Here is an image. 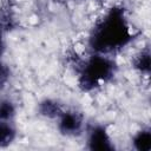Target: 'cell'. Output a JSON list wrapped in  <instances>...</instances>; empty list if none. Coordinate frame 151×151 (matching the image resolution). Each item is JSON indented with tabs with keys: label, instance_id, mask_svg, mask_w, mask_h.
Returning <instances> with one entry per match:
<instances>
[{
	"label": "cell",
	"instance_id": "cell-3",
	"mask_svg": "<svg viewBox=\"0 0 151 151\" xmlns=\"http://www.w3.org/2000/svg\"><path fill=\"white\" fill-rule=\"evenodd\" d=\"M58 130L65 136H76L80 133L84 126L83 116L76 111H61L57 117Z\"/></svg>",
	"mask_w": 151,
	"mask_h": 151
},
{
	"label": "cell",
	"instance_id": "cell-10",
	"mask_svg": "<svg viewBox=\"0 0 151 151\" xmlns=\"http://www.w3.org/2000/svg\"><path fill=\"white\" fill-rule=\"evenodd\" d=\"M8 77H9L8 68H7L6 65H4V64L1 63V60H0V87L6 84Z\"/></svg>",
	"mask_w": 151,
	"mask_h": 151
},
{
	"label": "cell",
	"instance_id": "cell-9",
	"mask_svg": "<svg viewBox=\"0 0 151 151\" xmlns=\"http://www.w3.org/2000/svg\"><path fill=\"white\" fill-rule=\"evenodd\" d=\"M61 111L63 110H60L58 104L52 100H45L40 105V112L46 117H55L57 118Z\"/></svg>",
	"mask_w": 151,
	"mask_h": 151
},
{
	"label": "cell",
	"instance_id": "cell-7",
	"mask_svg": "<svg viewBox=\"0 0 151 151\" xmlns=\"http://www.w3.org/2000/svg\"><path fill=\"white\" fill-rule=\"evenodd\" d=\"M133 67L142 74H149L150 72V52L144 50L139 52L133 59Z\"/></svg>",
	"mask_w": 151,
	"mask_h": 151
},
{
	"label": "cell",
	"instance_id": "cell-5",
	"mask_svg": "<svg viewBox=\"0 0 151 151\" xmlns=\"http://www.w3.org/2000/svg\"><path fill=\"white\" fill-rule=\"evenodd\" d=\"M17 136V130L12 120H1L0 119V146L9 145Z\"/></svg>",
	"mask_w": 151,
	"mask_h": 151
},
{
	"label": "cell",
	"instance_id": "cell-1",
	"mask_svg": "<svg viewBox=\"0 0 151 151\" xmlns=\"http://www.w3.org/2000/svg\"><path fill=\"white\" fill-rule=\"evenodd\" d=\"M132 39L133 33L124 8L112 6L92 28L88 37V46L93 53L110 55L123 50Z\"/></svg>",
	"mask_w": 151,
	"mask_h": 151
},
{
	"label": "cell",
	"instance_id": "cell-6",
	"mask_svg": "<svg viewBox=\"0 0 151 151\" xmlns=\"http://www.w3.org/2000/svg\"><path fill=\"white\" fill-rule=\"evenodd\" d=\"M133 147L138 151H150L151 149V132L149 129L139 130L132 138Z\"/></svg>",
	"mask_w": 151,
	"mask_h": 151
},
{
	"label": "cell",
	"instance_id": "cell-11",
	"mask_svg": "<svg viewBox=\"0 0 151 151\" xmlns=\"http://www.w3.org/2000/svg\"><path fill=\"white\" fill-rule=\"evenodd\" d=\"M4 51H5V39H4L2 29L0 28V58H1V55L4 54Z\"/></svg>",
	"mask_w": 151,
	"mask_h": 151
},
{
	"label": "cell",
	"instance_id": "cell-4",
	"mask_svg": "<svg viewBox=\"0 0 151 151\" xmlns=\"http://www.w3.org/2000/svg\"><path fill=\"white\" fill-rule=\"evenodd\" d=\"M87 146L90 150H98V151H106L112 150L113 144L111 137L103 125H94L87 133Z\"/></svg>",
	"mask_w": 151,
	"mask_h": 151
},
{
	"label": "cell",
	"instance_id": "cell-2",
	"mask_svg": "<svg viewBox=\"0 0 151 151\" xmlns=\"http://www.w3.org/2000/svg\"><path fill=\"white\" fill-rule=\"evenodd\" d=\"M117 72L116 61L107 54L93 53L80 66L79 85L84 91H92L109 83Z\"/></svg>",
	"mask_w": 151,
	"mask_h": 151
},
{
	"label": "cell",
	"instance_id": "cell-8",
	"mask_svg": "<svg viewBox=\"0 0 151 151\" xmlns=\"http://www.w3.org/2000/svg\"><path fill=\"white\" fill-rule=\"evenodd\" d=\"M15 105L9 99L0 100V119L1 120H12L15 116Z\"/></svg>",
	"mask_w": 151,
	"mask_h": 151
}]
</instances>
